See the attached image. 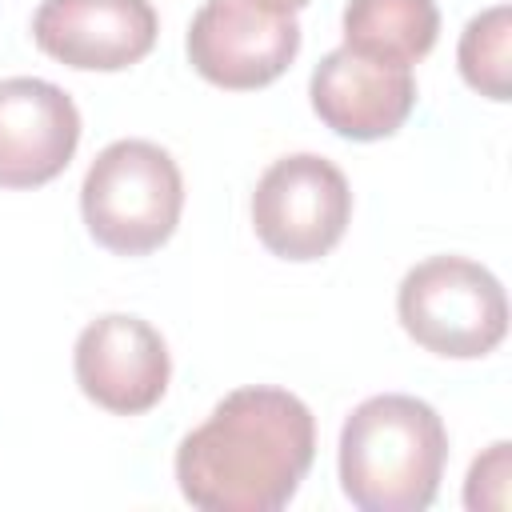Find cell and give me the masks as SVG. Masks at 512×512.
<instances>
[{
	"mask_svg": "<svg viewBox=\"0 0 512 512\" xmlns=\"http://www.w3.org/2000/svg\"><path fill=\"white\" fill-rule=\"evenodd\" d=\"M508 480H512V444L496 440L484 456L472 460L464 504L468 508H508Z\"/></svg>",
	"mask_w": 512,
	"mask_h": 512,
	"instance_id": "13",
	"label": "cell"
},
{
	"mask_svg": "<svg viewBox=\"0 0 512 512\" xmlns=\"http://www.w3.org/2000/svg\"><path fill=\"white\" fill-rule=\"evenodd\" d=\"M80 144L72 96L40 76L0 80V188H40L56 180Z\"/></svg>",
	"mask_w": 512,
	"mask_h": 512,
	"instance_id": "10",
	"label": "cell"
},
{
	"mask_svg": "<svg viewBox=\"0 0 512 512\" xmlns=\"http://www.w3.org/2000/svg\"><path fill=\"white\" fill-rule=\"evenodd\" d=\"M300 52V24L252 0H208L188 28L192 68L228 92H252L288 72Z\"/></svg>",
	"mask_w": 512,
	"mask_h": 512,
	"instance_id": "6",
	"label": "cell"
},
{
	"mask_svg": "<svg viewBox=\"0 0 512 512\" xmlns=\"http://www.w3.org/2000/svg\"><path fill=\"white\" fill-rule=\"evenodd\" d=\"M508 44H512V8L508 4H492L464 24L456 60H460V76L468 80V88H476L488 100L512 96Z\"/></svg>",
	"mask_w": 512,
	"mask_h": 512,
	"instance_id": "12",
	"label": "cell"
},
{
	"mask_svg": "<svg viewBox=\"0 0 512 512\" xmlns=\"http://www.w3.org/2000/svg\"><path fill=\"white\" fill-rule=\"evenodd\" d=\"M252 4H260V8H268V12H300V8H308L312 0H252Z\"/></svg>",
	"mask_w": 512,
	"mask_h": 512,
	"instance_id": "14",
	"label": "cell"
},
{
	"mask_svg": "<svg viewBox=\"0 0 512 512\" xmlns=\"http://www.w3.org/2000/svg\"><path fill=\"white\" fill-rule=\"evenodd\" d=\"M316 456V420L284 388H236L176 448V484L204 512H280Z\"/></svg>",
	"mask_w": 512,
	"mask_h": 512,
	"instance_id": "1",
	"label": "cell"
},
{
	"mask_svg": "<svg viewBox=\"0 0 512 512\" xmlns=\"http://www.w3.org/2000/svg\"><path fill=\"white\" fill-rule=\"evenodd\" d=\"M396 312L404 332L436 356H488L508 332V300L500 280L464 256H428L400 280Z\"/></svg>",
	"mask_w": 512,
	"mask_h": 512,
	"instance_id": "4",
	"label": "cell"
},
{
	"mask_svg": "<svg viewBox=\"0 0 512 512\" xmlns=\"http://www.w3.org/2000/svg\"><path fill=\"white\" fill-rule=\"evenodd\" d=\"M184 180L152 140L108 144L80 184V212L92 240L116 256L156 252L180 224Z\"/></svg>",
	"mask_w": 512,
	"mask_h": 512,
	"instance_id": "3",
	"label": "cell"
},
{
	"mask_svg": "<svg viewBox=\"0 0 512 512\" xmlns=\"http://www.w3.org/2000/svg\"><path fill=\"white\" fill-rule=\"evenodd\" d=\"M80 392L116 416H140L168 392L172 360L164 336L128 312H108L92 320L72 352Z\"/></svg>",
	"mask_w": 512,
	"mask_h": 512,
	"instance_id": "7",
	"label": "cell"
},
{
	"mask_svg": "<svg viewBox=\"0 0 512 512\" xmlns=\"http://www.w3.org/2000/svg\"><path fill=\"white\" fill-rule=\"evenodd\" d=\"M448 432L432 404L384 392L340 428V484L360 512H424L436 500Z\"/></svg>",
	"mask_w": 512,
	"mask_h": 512,
	"instance_id": "2",
	"label": "cell"
},
{
	"mask_svg": "<svg viewBox=\"0 0 512 512\" xmlns=\"http://www.w3.org/2000/svg\"><path fill=\"white\" fill-rule=\"evenodd\" d=\"M440 36L436 0H348L344 8V48L416 64L432 52Z\"/></svg>",
	"mask_w": 512,
	"mask_h": 512,
	"instance_id": "11",
	"label": "cell"
},
{
	"mask_svg": "<svg viewBox=\"0 0 512 512\" xmlns=\"http://www.w3.org/2000/svg\"><path fill=\"white\" fill-rule=\"evenodd\" d=\"M352 220V188L344 172L316 156L296 152L264 168L252 192V228L280 260L328 256Z\"/></svg>",
	"mask_w": 512,
	"mask_h": 512,
	"instance_id": "5",
	"label": "cell"
},
{
	"mask_svg": "<svg viewBox=\"0 0 512 512\" xmlns=\"http://www.w3.org/2000/svg\"><path fill=\"white\" fill-rule=\"evenodd\" d=\"M316 116L344 140H384L416 108L412 64L376 60L352 48H332L308 80Z\"/></svg>",
	"mask_w": 512,
	"mask_h": 512,
	"instance_id": "9",
	"label": "cell"
},
{
	"mask_svg": "<svg viewBox=\"0 0 512 512\" xmlns=\"http://www.w3.org/2000/svg\"><path fill=\"white\" fill-rule=\"evenodd\" d=\"M160 20L148 0H40L32 40L52 60L80 72H120L156 44Z\"/></svg>",
	"mask_w": 512,
	"mask_h": 512,
	"instance_id": "8",
	"label": "cell"
}]
</instances>
